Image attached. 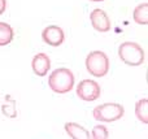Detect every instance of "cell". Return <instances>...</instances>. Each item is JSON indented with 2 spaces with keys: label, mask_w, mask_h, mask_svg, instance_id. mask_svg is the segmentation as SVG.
I'll return each mask as SVG.
<instances>
[{
  "label": "cell",
  "mask_w": 148,
  "mask_h": 139,
  "mask_svg": "<svg viewBox=\"0 0 148 139\" xmlns=\"http://www.w3.org/2000/svg\"><path fill=\"white\" fill-rule=\"evenodd\" d=\"M48 85L52 91L57 94H66L74 87V74L66 68L53 70L48 77Z\"/></svg>",
  "instance_id": "1"
},
{
  "label": "cell",
  "mask_w": 148,
  "mask_h": 139,
  "mask_svg": "<svg viewBox=\"0 0 148 139\" xmlns=\"http://www.w3.org/2000/svg\"><path fill=\"white\" fill-rule=\"evenodd\" d=\"M120 59L129 66H139L144 62V51L135 42H125L118 48Z\"/></svg>",
  "instance_id": "2"
},
{
  "label": "cell",
  "mask_w": 148,
  "mask_h": 139,
  "mask_svg": "<svg viewBox=\"0 0 148 139\" xmlns=\"http://www.w3.org/2000/svg\"><path fill=\"white\" fill-rule=\"evenodd\" d=\"M86 69L94 77H104L109 72V59L101 51H92L86 57Z\"/></svg>",
  "instance_id": "3"
},
{
  "label": "cell",
  "mask_w": 148,
  "mask_h": 139,
  "mask_svg": "<svg viewBox=\"0 0 148 139\" xmlns=\"http://www.w3.org/2000/svg\"><path fill=\"white\" fill-rule=\"evenodd\" d=\"M125 114V108L117 103H105L97 105L92 111V116L100 122H114Z\"/></svg>",
  "instance_id": "4"
},
{
  "label": "cell",
  "mask_w": 148,
  "mask_h": 139,
  "mask_svg": "<svg viewBox=\"0 0 148 139\" xmlns=\"http://www.w3.org/2000/svg\"><path fill=\"white\" fill-rule=\"evenodd\" d=\"M101 88L99 83L92 79H83L77 86V95L79 99L84 101H94L97 98H100Z\"/></svg>",
  "instance_id": "5"
},
{
  "label": "cell",
  "mask_w": 148,
  "mask_h": 139,
  "mask_svg": "<svg viewBox=\"0 0 148 139\" xmlns=\"http://www.w3.org/2000/svg\"><path fill=\"white\" fill-rule=\"evenodd\" d=\"M42 38H43V40L46 42L48 46L59 47V46H61L62 42H64L65 34L61 27H59V26H56V25H51V26H47L43 30Z\"/></svg>",
  "instance_id": "6"
},
{
  "label": "cell",
  "mask_w": 148,
  "mask_h": 139,
  "mask_svg": "<svg viewBox=\"0 0 148 139\" xmlns=\"http://www.w3.org/2000/svg\"><path fill=\"white\" fill-rule=\"evenodd\" d=\"M90 21L95 30L100 33H107L110 30V20L103 9H94L90 14Z\"/></svg>",
  "instance_id": "7"
},
{
  "label": "cell",
  "mask_w": 148,
  "mask_h": 139,
  "mask_svg": "<svg viewBox=\"0 0 148 139\" xmlns=\"http://www.w3.org/2000/svg\"><path fill=\"white\" fill-rule=\"evenodd\" d=\"M31 66H33L34 73L38 77H44V75H47L49 68H51V60L46 53H38L34 56Z\"/></svg>",
  "instance_id": "8"
},
{
  "label": "cell",
  "mask_w": 148,
  "mask_h": 139,
  "mask_svg": "<svg viewBox=\"0 0 148 139\" xmlns=\"http://www.w3.org/2000/svg\"><path fill=\"white\" fill-rule=\"evenodd\" d=\"M64 129L65 133L72 139H91V134L88 130L75 122H66Z\"/></svg>",
  "instance_id": "9"
},
{
  "label": "cell",
  "mask_w": 148,
  "mask_h": 139,
  "mask_svg": "<svg viewBox=\"0 0 148 139\" xmlns=\"http://www.w3.org/2000/svg\"><path fill=\"white\" fill-rule=\"evenodd\" d=\"M133 18L139 25H147L148 23V3L139 4L138 7L134 9Z\"/></svg>",
  "instance_id": "10"
},
{
  "label": "cell",
  "mask_w": 148,
  "mask_h": 139,
  "mask_svg": "<svg viewBox=\"0 0 148 139\" xmlns=\"http://www.w3.org/2000/svg\"><path fill=\"white\" fill-rule=\"evenodd\" d=\"M13 29L9 23L0 22V47L7 46L13 40Z\"/></svg>",
  "instance_id": "11"
},
{
  "label": "cell",
  "mask_w": 148,
  "mask_h": 139,
  "mask_svg": "<svg viewBox=\"0 0 148 139\" xmlns=\"http://www.w3.org/2000/svg\"><path fill=\"white\" fill-rule=\"evenodd\" d=\"M135 114L143 124H148V99L143 98L135 104Z\"/></svg>",
  "instance_id": "12"
},
{
  "label": "cell",
  "mask_w": 148,
  "mask_h": 139,
  "mask_svg": "<svg viewBox=\"0 0 148 139\" xmlns=\"http://www.w3.org/2000/svg\"><path fill=\"white\" fill-rule=\"evenodd\" d=\"M108 129L104 125H96L91 131V139H108Z\"/></svg>",
  "instance_id": "13"
},
{
  "label": "cell",
  "mask_w": 148,
  "mask_h": 139,
  "mask_svg": "<svg viewBox=\"0 0 148 139\" xmlns=\"http://www.w3.org/2000/svg\"><path fill=\"white\" fill-rule=\"evenodd\" d=\"M7 9V0H0V16Z\"/></svg>",
  "instance_id": "14"
},
{
  "label": "cell",
  "mask_w": 148,
  "mask_h": 139,
  "mask_svg": "<svg viewBox=\"0 0 148 139\" xmlns=\"http://www.w3.org/2000/svg\"><path fill=\"white\" fill-rule=\"evenodd\" d=\"M90 1H95V3H99V1H104V0H90Z\"/></svg>",
  "instance_id": "15"
}]
</instances>
